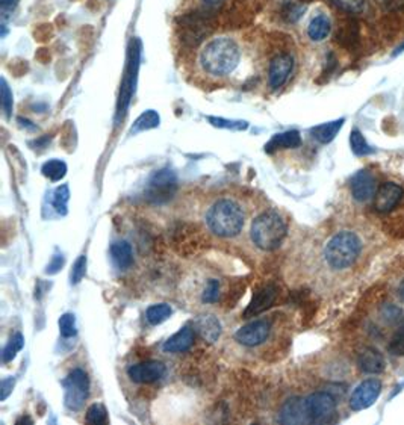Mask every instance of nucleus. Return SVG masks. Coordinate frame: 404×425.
Listing matches in <instances>:
<instances>
[{
	"label": "nucleus",
	"mask_w": 404,
	"mask_h": 425,
	"mask_svg": "<svg viewBox=\"0 0 404 425\" xmlns=\"http://www.w3.org/2000/svg\"><path fill=\"white\" fill-rule=\"evenodd\" d=\"M223 5L205 3L197 10L185 12L176 19L177 35L182 46L187 48H196L203 41L214 34L220 21Z\"/></svg>",
	"instance_id": "f257e3e1"
},
{
	"label": "nucleus",
	"mask_w": 404,
	"mask_h": 425,
	"mask_svg": "<svg viewBox=\"0 0 404 425\" xmlns=\"http://www.w3.org/2000/svg\"><path fill=\"white\" fill-rule=\"evenodd\" d=\"M241 52L235 41L230 38H215L205 46L200 53V65L208 75L226 76L237 69Z\"/></svg>",
	"instance_id": "f03ea898"
},
{
	"label": "nucleus",
	"mask_w": 404,
	"mask_h": 425,
	"mask_svg": "<svg viewBox=\"0 0 404 425\" xmlns=\"http://www.w3.org/2000/svg\"><path fill=\"white\" fill-rule=\"evenodd\" d=\"M246 215L239 203L230 199H221L209 208L206 224L214 235L220 238H233L241 233L244 227Z\"/></svg>",
	"instance_id": "7ed1b4c3"
},
{
	"label": "nucleus",
	"mask_w": 404,
	"mask_h": 425,
	"mask_svg": "<svg viewBox=\"0 0 404 425\" xmlns=\"http://www.w3.org/2000/svg\"><path fill=\"white\" fill-rule=\"evenodd\" d=\"M288 232L285 219L276 210L264 212L256 217L250 227V236L257 248L273 251L279 248Z\"/></svg>",
	"instance_id": "20e7f679"
},
{
	"label": "nucleus",
	"mask_w": 404,
	"mask_h": 425,
	"mask_svg": "<svg viewBox=\"0 0 404 425\" xmlns=\"http://www.w3.org/2000/svg\"><path fill=\"white\" fill-rule=\"evenodd\" d=\"M360 248L362 244L356 233L339 232L326 244L324 257L333 269H345L356 262Z\"/></svg>",
	"instance_id": "39448f33"
},
{
	"label": "nucleus",
	"mask_w": 404,
	"mask_h": 425,
	"mask_svg": "<svg viewBox=\"0 0 404 425\" xmlns=\"http://www.w3.org/2000/svg\"><path fill=\"white\" fill-rule=\"evenodd\" d=\"M262 10V0H229L221 8V21L226 29L250 26Z\"/></svg>",
	"instance_id": "423d86ee"
},
{
	"label": "nucleus",
	"mask_w": 404,
	"mask_h": 425,
	"mask_svg": "<svg viewBox=\"0 0 404 425\" xmlns=\"http://www.w3.org/2000/svg\"><path fill=\"white\" fill-rule=\"evenodd\" d=\"M64 388V404L71 412H77L84 407L88 395H90V379L84 370H73L62 380Z\"/></svg>",
	"instance_id": "0eeeda50"
},
{
	"label": "nucleus",
	"mask_w": 404,
	"mask_h": 425,
	"mask_svg": "<svg viewBox=\"0 0 404 425\" xmlns=\"http://www.w3.org/2000/svg\"><path fill=\"white\" fill-rule=\"evenodd\" d=\"M177 190V177L173 170L163 168L153 173L149 179L147 186H145L144 197L150 203H165L169 199H173V195Z\"/></svg>",
	"instance_id": "6e6552de"
},
{
	"label": "nucleus",
	"mask_w": 404,
	"mask_h": 425,
	"mask_svg": "<svg viewBox=\"0 0 404 425\" xmlns=\"http://www.w3.org/2000/svg\"><path fill=\"white\" fill-rule=\"evenodd\" d=\"M270 334H271L270 321L255 320L241 327V329L235 333V341L241 345L253 348V347H259L264 344V342L268 341Z\"/></svg>",
	"instance_id": "1a4fd4ad"
},
{
	"label": "nucleus",
	"mask_w": 404,
	"mask_h": 425,
	"mask_svg": "<svg viewBox=\"0 0 404 425\" xmlns=\"http://www.w3.org/2000/svg\"><path fill=\"white\" fill-rule=\"evenodd\" d=\"M304 399L311 422H327L335 415L336 401L327 392H315Z\"/></svg>",
	"instance_id": "9d476101"
},
{
	"label": "nucleus",
	"mask_w": 404,
	"mask_h": 425,
	"mask_svg": "<svg viewBox=\"0 0 404 425\" xmlns=\"http://www.w3.org/2000/svg\"><path fill=\"white\" fill-rule=\"evenodd\" d=\"M167 368L163 362L158 361H147L141 362L127 368V377L138 385H147V383H155L165 375Z\"/></svg>",
	"instance_id": "9b49d317"
},
{
	"label": "nucleus",
	"mask_w": 404,
	"mask_h": 425,
	"mask_svg": "<svg viewBox=\"0 0 404 425\" xmlns=\"http://www.w3.org/2000/svg\"><path fill=\"white\" fill-rule=\"evenodd\" d=\"M382 392V383L378 380H365L362 381L360 385L354 389L350 398V407L353 410H363V408H368L376 403V399L378 398Z\"/></svg>",
	"instance_id": "f8f14e48"
},
{
	"label": "nucleus",
	"mask_w": 404,
	"mask_h": 425,
	"mask_svg": "<svg viewBox=\"0 0 404 425\" xmlns=\"http://www.w3.org/2000/svg\"><path fill=\"white\" fill-rule=\"evenodd\" d=\"M294 70V58L289 53L274 56L268 69V82L273 89H279L286 84L291 73Z\"/></svg>",
	"instance_id": "ddd939ff"
},
{
	"label": "nucleus",
	"mask_w": 404,
	"mask_h": 425,
	"mask_svg": "<svg viewBox=\"0 0 404 425\" xmlns=\"http://www.w3.org/2000/svg\"><path fill=\"white\" fill-rule=\"evenodd\" d=\"M279 422L286 425L309 424L311 418L308 415V408H306V399L298 397L286 399L280 408Z\"/></svg>",
	"instance_id": "4468645a"
},
{
	"label": "nucleus",
	"mask_w": 404,
	"mask_h": 425,
	"mask_svg": "<svg viewBox=\"0 0 404 425\" xmlns=\"http://www.w3.org/2000/svg\"><path fill=\"white\" fill-rule=\"evenodd\" d=\"M403 188L397 183L386 182L378 188L374 195V208L380 214H387L391 212L403 199Z\"/></svg>",
	"instance_id": "2eb2a0df"
},
{
	"label": "nucleus",
	"mask_w": 404,
	"mask_h": 425,
	"mask_svg": "<svg viewBox=\"0 0 404 425\" xmlns=\"http://www.w3.org/2000/svg\"><path fill=\"white\" fill-rule=\"evenodd\" d=\"M377 192V185L374 176L367 170H362L351 179V194L358 201H368L374 199Z\"/></svg>",
	"instance_id": "dca6fc26"
},
{
	"label": "nucleus",
	"mask_w": 404,
	"mask_h": 425,
	"mask_svg": "<svg viewBox=\"0 0 404 425\" xmlns=\"http://www.w3.org/2000/svg\"><path fill=\"white\" fill-rule=\"evenodd\" d=\"M277 298V288L273 284L264 286L257 292H255V296L250 301L248 307L246 309L244 312V318H252V316H257L259 314L265 312L266 309L271 307L274 301Z\"/></svg>",
	"instance_id": "f3484780"
},
{
	"label": "nucleus",
	"mask_w": 404,
	"mask_h": 425,
	"mask_svg": "<svg viewBox=\"0 0 404 425\" xmlns=\"http://www.w3.org/2000/svg\"><path fill=\"white\" fill-rule=\"evenodd\" d=\"M194 339H196V330L191 325H183L182 329L174 333L173 336H169L163 345V350L165 353H187L188 350L194 345Z\"/></svg>",
	"instance_id": "a211bd4d"
},
{
	"label": "nucleus",
	"mask_w": 404,
	"mask_h": 425,
	"mask_svg": "<svg viewBox=\"0 0 404 425\" xmlns=\"http://www.w3.org/2000/svg\"><path fill=\"white\" fill-rule=\"evenodd\" d=\"M194 330H196L201 339L209 342V344H214L221 336V324L218 321V318L214 315H199L194 321Z\"/></svg>",
	"instance_id": "6ab92c4d"
},
{
	"label": "nucleus",
	"mask_w": 404,
	"mask_h": 425,
	"mask_svg": "<svg viewBox=\"0 0 404 425\" xmlns=\"http://www.w3.org/2000/svg\"><path fill=\"white\" fill-rule=\"evenodd\" d=\"M359 368L367 374H378L385 370V359L374 348L362 350L358 357Z\"/></svg>",
	"instance_id": "aec40b11"
},
{
	"label": "nucleus",
	"mask_w": 404,
	"mask_h": 425,
	"mask_svg": "<svg viewBox=\"0 0 404 425\" xmlns=\"http://www.w3.org/2000/svg\"><path fill=\"white\" fill-rule=\"evenodd\" d=\"M302 144V136L297 130H288L284 134L274 135L268 144H265V152L273 153L279 149H297Z\"/></svg>",
	"instance_id": "412c9836"
},
{
	"label": "nucleus",
	"mask_w": 404,
	"mask_h": 425,
	"mask_svg": "<svg viewBox=\"0 0 404 425\" xmlns=\"http://www.w3.org/2000/svg\"><path fill=\"white\" fill-rule=\"evenodd\" d=\"M111 256L120 269H129L134 264L132 245L126 241H118L111 245Z\"/></svg>",
	"instance_id": "4be33fe9"
},
{
	"label": "nucleus",
	"mask_w": 404,
	"mask_h": 425,
	"mask_svg": "<svg viewBox=\"0 0 404 425\" xmlns=\"http://www.w3.org/2000/svg\"><path fill=\"white\" fill-rule=\"evenodd\" d=\"M344 126V118L336 120L332 123H326V125H321L312 129V136L321 144H327L330 141L335 140V136L338 135L339 130Z\"/></svg>",
	"instance_id": "5701e85b"
},
{
	"label": "nucleus",
	"mask_w": 404,
	"mask_h": 425,
	"mask_svg": "<svg viewBox=\"0 0 404 425\" xmlns=\"http://www.w3.org/2000/svg\"><path fill=\"white\" fill-rule=\"evenodd\" d=\"M306 11V6L303 5V0H284L280 6V17L286 23H297L303 17Z\"/></svg>",
	"instance_id": "b1692460"
},
{
	"label": "nucleus",
	"mask_w": 404,
	"mask_h": 425,
	"mask_svg": "<svg viewBox=\"0 0 404 425\" xmlns=\"http://www.w3.org/2000/svg\"><path fill=\"white\" fill-rule=\"evenodd\" d=\"M330 29H332V24L326 15H317V17L312 19L308 28V35L312 41H322L326 39L330 34Z\"/></svg>",
	"instance_id": "393cba45"
},
{
	"label": "nucleus",
	"mask_w": 404,
	"mask_h": 425,
	"mask_svg": "<svg viewBox=\"0 0 404 425\" xmlns=\"http://www.w3.org/2000/svg\"><path fill=\"white\" fill-rule=\"evenodd\" d=\"M173 314V309L165 303L153 305L147 310H145V320H147L152 325H158L167 321Z\"/></svg>",
	"instance_id": "a878e982"
},
{
	"label": "nucleus",
	"mask_w": 404,
	"mask_h": 425,
	"mask_svg": "<svg viewBox=\"0 0 404 425\" xmlns=\"http://www.w3.org/2000/svg\"><path fill=\"white\" fill-rule=\"evenodd\" d=\"M43 174L50 179L52 182H58L61 181V179L66 177L67 174V163L64 161H59V159H52V161H47L43 168Z\"/></svg>",
	"instance_id": "bb28decb"
},
{
	"label": "nucleus",
	"mask_w": 404,
	"mask_h": 425,
	"mask_svg": "<svg viewBox=\"0 0 404 425\" xmlns=\"http://www.w3.org/2000/svg\"><path fill=\"white\" fill-rule=\"evenodd\" d=\"M159 126V116L158 112L155 111H145L144 114H141V116L138 117V120H136L134 123V126L131 129V134H138V132H144V130H149V129H155Z\"/></svg>",
	"instance_id": "cd10ccee"
},
{
	"label": "nucleus",
	"mask_w": 404,
	"mask_h": 425,
	"mask_svg": "<svg viewBox=\"0 0 404 425\" xmlns=\"http://www.w3.org/2000/svg\"><path fill=\"white\" fill-rule=\"evenodd\" d=\"M350 144H351V150L354 154H356V156H367V154L374 153V149L367 143V140L363 138L359 129L351 130Z\"/></svg>",
	"instance_id": "c85d7f7f"
},
{
	"label": "nucleus",
	"mask_w": 404,
	"mask_h": 425,
	"mask_svg": "<svg viewBox=\"0 0 404 425\" xmlns=\"http://www.w3.org/2000/svg\"><path fill=\"white\" fill-rule=\"evenodd\" d=\"M70 200V188L68 185H61L59 188H56L53 192V208L61 215L67 214V206Z\"/></svg>",
	"instance_id": "c756f323"
},
{
	"label": "nucleus",
	"mask_w": 404,
	"mask_h": 425,
	"mask_svg": "<svg viewBox=\"0 0 404 425\" xmlns=\"http://www.w3.org/2000/svg\"><path fill=\"white\" fill-rule=\"evenodd\" d=\"M23 345H24L23 334L21 333H15L14 336L10 339V342H8V344H6L5 350H3V354H2L3 362L8 363V362L14 361L19 351L23 348Z\"/></svg>",
	"instance_id": "7c9ffc66"
},
{
	"label": "nucleus",
	"mask_w": 404,
	"mask_h": 425,
	"mask_svg": "<svg viewBox=\"0 0 404 425\" xmlns=\"http://www.w3.org/2000/svg\"><path fill=\"white\" fill-rule=\"evenodd\" d=\"M330 3L349 14H360L365 8V0H330Z\"/></svg>",
	"instance_id": "2f4dec72"
},
{
	"label": "nucleus",
	"mask_w": 404,
	"mask_h": 425,
	"mask_svg": "<svg viewBox=\"0 0 404 425\" xmlns=\"http://www.w3.org/2000/svg\"><path fill=\"white\" fill-rule=\"evenodd\" d=\"M59 332L64 338H71L76 334V316L73 314H64L59 318Z\"/></svg>",
	"instance_id": "473e14b6"
},
{
	"label": "nucleus",
	"mask_w": 404,
	"mask_h": 425,
	"mask_svg": "<svg viewBox=\"0 0 404 425\" xmlns=\"http://www.w3.org/2000/svg\"><path fill=\"white\" fill-rule=\"evenodd\" d=\"M212 126L221 127V129H232V130H246L248 127L247 121L241 120H226V118H217V117H209Z\"/></svg>",
	"instance_id": "72a5a7b5"
},
{
	"label": "nucleus",
	"mask_w": 404,
	"mask_h": 425,
	"mask_svg": "<svg viewBox=\"0 0 404 425\" xmlns=\"http://www.w3.org/2000/svg\"><path fill=\"white\" fill-rule=\"evenodd\" d=\"M108 419L107 408L100 404H93L86 410V422L88 424H103Z\"/></svg>",
	"instance_id": "f704fd0d"
},
{
	"label": "nucleus",
	"mask_w": 404,
	"mask_h": 425,
	"mask_svg": "<svg viewBox=\"0 0 404 425\" xmlns=\"http://www.w3.org/2000/svg\"><path fill=\"white\" fill-rule=\"evenodd\" d=\"M356 26V24L354 23H351V21H349V23H345V24H342L341 28H339V30H338V34H336V38H338V41L341 44H344V46H350V44H353L354 43V28Z\"/></svg>",
	"instance_id": "c9c22d12"
},
{
	"label": "nucleus",
	"mask_w": 404,
	"mask_h": 425,
	"mask_svg": "<svg viewBox=\"0 0 404 425\" xmlns=\"http://www.w3.org/2000/svg\"><path fill=\"white\" fill-rule=\"evenodd\" d=\"M220 282L217 279H211L208 282L203 296H201V300L205 301V303H217L218 298H220Z\"/></svg>",
	"instance_id": "e433bc0d"
},
{
	"label": "nucleus",
	"mask_w": 404,
	"mask_h": 425,
	"mask_svg": "<svg viewBox=\"0 0 404 425\" xmlns=\"http://www.w3.org/2000/svg\"><path fill=\"white\" fill-rule=\"evenodd\" d=\"M0 96H2V108H3V112H5V117L10 118L11 114H12L14 100H12L11 89H10V87H8L5 79H2V91H0Z\"/></svg>",
	"instance_id": "4c0bfd02"
},
{
	"label": "nucleus",
	"mask_w": 404,
	"mask_h": 425,
	"mask_svg": "<svg viewBox=\"0 0 404 425\" xmlns=\"http://www.w3.org/2000/svg\"><path fill=\"white\" fill-rule=\"evenodd\" d=\"M86 274V256H80L75 265H73V269H71V283L73 284H77L82 282V279Z\"/></svg>",
	"instance_id": "58836bf2"
},
{
	"label": "nucleus",
	"mask_w": 404,
	"mask_h": 425,
	"mask_svg": "<svg viewBox=\"0 0 404 425\" xmlns=\"http://www.w3.org/2000/svg\"><path fill=\"white\" fill-rule=\"evenodd\" d=\"M387 350L394 356H404V327L394 334Z\"/></svg>",
	"instance_id": "ea45409f"
},
{
	"label": "nucleus",
	"mask_w": 404,
	"mask_h": 425,
	"mask_svg": "<svg viewBox=\"0 0 404 425\" xmlns=\"http://www.w3.org/2000/svg\"><path fill=\"white\" fill-rule=\"evenodd\" d=\"M53 37V26L48 23L44 24H38V26L34 29V38L38 43H46Z\"/></svg>",
	"instance_id": "a19ab883"
},
{
	"label": "nucleus",
	"mask_w": 404,
	"mask_h": 425,
	"mask_svg": "<svg viewBox=\"0 0 404 425\" xmlns=\"http://www.w3.org/2000/svg\"><path fill=\"white\" fill-rule=\"evenodd\" d=\"M14 385H15V380L12 377L5 379L2 380V383H0V399H2V401H5V399L10 397Z\"/></svg>",
	"instance_id": "79ce46f5"
},
{
	"label": "nucleus",
	"mask_w": 404,
	"mask_h": 425,
	"mask_svg": "<svg viewBox=\"0 0 404 425\" xmlns=\"http://www.w3.org/2000/svg\"><path fill=\"white\" fill-rule=\"evenodd\" d=\"M20 0H2V3H0V11H2V17L3 20L8 19V15L12 14V11L17 8Z\"/></svg>",
	"instance_id": "37998d69"
},
{
	"label": "nucleus",
	"mask_w": 404,
	"mask_h": 425,
	"mask_svg": "<svg viewBox=\"0 0 404 425\" xmlns=\"http://www.w3.org/2000/svg\"><path fill=\"white\" fill-rule=\"evenodd\" d=\"M62 265H64V257L59 256V255H56V256H53L52 262L48 264V266H47V269H46V273H47V274H55V273H58L59 269L62 268Z\"/></svg>",
	"instance_id": "c03bdc74"
},
{
	"label": "nucleus",
	"mask_w": 404,
	"mask_h": 425,
	"mask_svg": "<svg viewBox=\"0 0 404 425\" xmlns=\"http://www.w3.org/2000/svg\"><path fill=\"white\" fill-rule=\"evenodd\" d=\"M50 58H52L50 52H48V48H46V47L38 48L37 53H35V60L39 61L42 64H47L48 61H50Z\"/></svg>",
	"instance_id": "a18cd8bd"
},
{
	"label": "nucleus",
	"mask_w": 404,
	"mask_h": 425,
	"mask_svg": "<svg viewBox=\"0 0 404 425\" xmlns=\"http://www.w3.org/2000/svg\"><path fill=\"white\" fill-rule=\"evenodd\" d=\"M389 8H401L404 6V0H386Z\"/></svg>",
	"instance_id": "49530a36"
},
{
	"label": "nucleus",
	"mask_w": 404,
	"mask_h": 425,
	"mask_svg": "<svg viewBox=\"0 0 404 425\" xmlns=\"http://www.w3.org/2000/svg\"><path fill=\"white\" fill-rule=\"evenodd\" d=\"M19 121H20V126H23V127H28V129H32V130H35V129H37L34 125H30V121H28V120L19 118Z\"/></svg>",
	"instance_id": "de8ad7c7"
},
{
	"label": "nucleus",
	"mask_w": 404,
	"mask_h": 425,
	"mask_svg": "<svg viewBox=\"0 0 404 425\" xmlns=\"http://www.w3.org/2000/svg\"><path fill=\"white\" fill-rule=\"evenodd\" d=\"M203 2L209 5H223V0H203Z\"/></svg>",
	"instance_id": "09e8293b"
},
{
	"label": "nucleus",
	"mask_w": 404,
	"mask_h": 425,
	"mask_svg": "<svg viewBox=\"0 0 404 425\" xmlns=\"http://www.w3.org/2000/svg\"><path fill=\"white\" fill-rule=\"evenodd\" d=\"M398 292H400V297L404 300V280L400 283V288H398Z\"/></svg>",
	"instance_id": "8fccbe9b"
},
{
	"label": "nucleus",
	"mask_w": 404,
	"mask_h": 425,
	"mask_svg": "<svg viewBox=\"0 0 404 425\" xmlns=\"http://www.w3.org/2000/svg\"><path fill=\"white\" fill-rule=\"evenodd\" d=\"M401 52H404V44H401L397 51H395V53L394 55H398V53H401Z\"/></svg>",
	"instance_id": "3c124183"
}]
</instances>
